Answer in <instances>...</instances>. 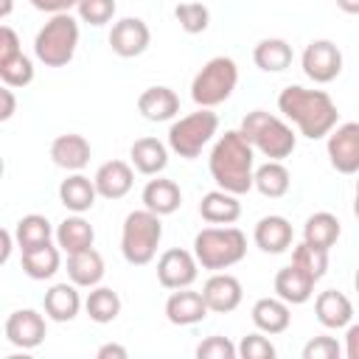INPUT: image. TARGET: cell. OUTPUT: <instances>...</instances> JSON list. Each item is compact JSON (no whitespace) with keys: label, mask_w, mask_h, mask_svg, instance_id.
Masks as SVG:
<instances>
[{"label":"cell","mask_w":359,"mask_h":359,"mask_svg":"<svg viewBox=\"0 0 359 359\" xmlns=\"http://www.w3.org/2000/svg\"><path fill=\"white\" fill-rule=\"evenodd\" d=\"M255 149L252 143L241 135V129H230L224 132L208 157V168L213 182L222 191H230L236 196L247 194L255 188Z\"/></svg>","instance_id":"obj_1"},{"label":"cell","mask_w":359,"mask_h":359,"mask_svg":"<svg viewBox=\"0 0 359 359\" xmlns=\"http://www.w3.org/2000/svg\"><path fill=\"white\" fill-rule=\"evenodd\" d=\"M278 109L309 140L325 137L337 126V118H339L337 104L331 101V95L325 90H306L300 84H289V87L280 90Z\"/></svg>","instance_id":"obj_2"},{"label":"cell","mask_w":359,"mask_h":359,"mask_svg":"<svg viewBox=\"0 0 359 359\" xmlns=\"http://www.w3.org/2000/svg\"><path fill=\"white\" fill-rule=\"evenodd\" d=\"M194 255L202 269L222 272L247 255V236L238 227H202L194 236Z\"/></svg>","instance_id":"obj_3"},{"label":"cell","mask_w":359,"mask_h":359,"mask_svg":"<svg viewBox=\"0 0 359 359\" xmlns=\"http://www.w3.org/2000/svg\"><path fill=\"white\" fill-rule=\"evenodd\" d=\"M241 135L252 143L255 151H261L264 157L269 160H283L294 151L297 146V135L294 129L278 118V115H269L264 109H252L244 115L241 121Z\"/></svg>","instance_id":"obj_4"},{"label":"cell","mask_w":359,"mask_h":359,"mask_svg":"<svg viewBox=\"0 0 359 359\" xmlns=\"http://www.w3.org/2000/svg\"><path fill=\"white\" fill-rule=\"evenodd\" d=\"M160 238H163L160 216L151 213L149 208L132 210L123 219V227H121V252H123L126 264H132V266L149 264L157 255Z\"/></svg>","instance_id":"obj_5"},{"label":"cell","mask_w":359,"mask_h":359,"mask_svg":"<svg viewBox=\"0 0 359 359\" xmlns=\"http://www.w3.org/2000/svg\"><path fill=\"white\" fill-rule=\"evenodd\" d=\"M79 48V22L67 14H50V20L36 31L34 53L45 67H65Z\"/></svg>","instance_id":"obj_6"},{"label":"cell","mask_w":359,"mask_h":359,"mask_svg":"<svg viewBox=\"0 0 359 359\" xmlns=\"http://www.w3.org/2000/svg\"><path fill=\"white\" fill-rule=\"evenodd\" d=\"M238 84V65L230 56H213L202 65V70L191 81V98L196 107H219L224 104Z\"/></svg>","instance_id":"obj_7"},{"label":"cell","mask_w":359,"mask_h":359,"mask_svg":"<svg viewBox=\"0 0 359 359\" xmlns=\"http://www.w3.org/2000/svg\"><path fill=\"white\" fill-rule=\"evenodd\" d=\"M219 129V118L216 112H210L208 107H199L191 115H182L180 121L171 123L168 129V149L185 160H194L202 154V149L213 140Z\"/></svg>","instance_id":"obj_8"},{"label":"cell","mask_w":359,"mask_h":359,"mask_svg":"<svg viewBox=\"0 0 359 359\" xmlns=\"http://www.w3.org/2000/svg\"><path fill=\"white\" fill-rule=\"evenodd\" d=\"M300 65L314 84H328L342 73V50L331 39H314L306 45Z\"/></svg>","instance_id":"obj_9"},{"label":"cell","mask_w":359,"mask_h":359,"mask_svg":"<svg viewBox=\"0 0 359 359\" xmlns=\"http://www.w3.org/2000/svg\"><path fill=\"white\" fill-rule=\"evenodd\" d=\"M328 160L339 174H359V121L339 123L328 132Z\"/></svg>","instance_id":"obj_10"},{"label":"cell","mask_w":359,"mask_h":359,"mask_svg":"<svg viewBox=\"0 0 359 359\" xmlns=\"http://www.w3.org/2000/svg\"><path fill=\"white\" fill-rule=\"evenodd\" d=\"M199 275V261L194 252L182 247H171L157 258V280L163 289H185L196 280Z\"/></svg>","instance_id":"obj_11"},{"label":"cell","mask_w":359,"mask_h":359,"mask_svg":"<svg viewBox=\"0 0 359 359\" xmlns=\"http://www.w3.org/2000/svg\"><path fill=\"white\" fill-rule=\"evenodd\" d=\"M48 334V325H45V317L34 309H17L8 314L6 320V339L14 345V348H22V351H34L36 345H42Z\"/></svg>","instance_id":"obj_12"},{"label":"cell","mask_w":359,"mask_h":359,"mask_svg":"<svg viewBox=\"0 0 359 359\" xmlns=\"http://www.w3.org/2000/svg\"><path fill=\"white\" fill-rule=\"evenodd\" d=\"M151 42V31L140 17H123L112 25L109 31V48L121 59H135L140 56Z\"/></svg>","instance_id":"obj_13"},{"label":"cell","mask_w":359,"mask_h":359,"mask_svg":"<svg viewBox=\"0 0 359 359\" xmlns=\"http://www.w3.org/2000/svg\"><path fill=\"white\" fill-rule=\"evenodd\" d=\"M202 297L208 303L210 311L216 314H230L241 306V297H244V289H241V280L236 275H227V272H213L205 286H202Z\"/></svg>","instance_id":"obj_14"},{"label":"cell","mask_w":359,"mask_h":359,"mask_svg":"<svg viewBox=\"0 0 359 359\" xmlns=\"http://www.w3.org/2000/svg\"><path fill=\"white\" fill-rule=\"evenodd\" d=\"M208 303L202 297V292H194L191 286L185 289H174L165 300V317L171 325H196L208 317Z\"/></svg>","instance_id":"obj_15"},{"label":"cell","mask_w":359,"mask_h":359,"mask_svg":"<svg viewBox=\"0 0 359 359\" xmlns=\"http://www.w3.org/2000/svg\"><path fill=\"white\" fill-rule=\"evenodd\" d=\"M93 182H95L98 196H104V199H121V196H126L132 191L135 171L123 160H109V163H101L98 165Z\"/></svg>","instance_id":"obj_16"},{"label":"cell","mask_w":359,"mask_h":359,"mask_svg":"<svg viewBox=\"0 0 359 359\" xmlns=\"http://www.w3.org/2000/svg\"><path fill=\"white\" fill-rule=\"evenodd\" d=\"M90 154H93L90 140L84 135H76V132L59 135L50 143V160L65 171H81L90 163Z\"/></svg>","instance_id":"obj_17"},{"label":"cell","mask_w":359,"mask_h":359,"mask_svg":"<svg viewBox=\"0 0 359 359\" xmlns=\"http://www.w3.org/2000/svg\"><path fill=\"white\" fill-rule=\"evenodd\" d=\"M252 238H255V247L261 252H269V255H278V252H286L292 247V224L289 219L283 216H264L258 219L255 230H252Z\"/></svg>","instance_id":"obj_18"},{"label":"cell","mask_w":359,"mask_h":359,"mask_svg":"<svg viewBox=\"0 0 359 359\" xmlns=\"http://www.w3.org/2000/svg\"><path fill=\"white\" fill-rule=\"evenodd\" d=\"M137 112L146 118V121H171L177 112H180V95L171 90V87H146L140 95H137Z\"/></svg>","instance_id":"obj_19"},{"label":"cell","mask_w":359,"mask_h":359,"mask_svg":"<svg viewBox=\"0 0 359 359\" xmlns=\"http://www.w3.org/2000/svg\"><path fill=\"white\" fill-rule=\"evenodd\" d=\"M314 283H317V280H314L311 275H306L300 266L289 264V266L278 269V275H275V294H278L280 300H286L289 306H300V303L311 300Z\"/></svg>","instance_id":"obj_20"},{"label":"cell","mask_w":359,"mask_h":359,"mask_svg":"<svg viewBox=\"0 0 359 359\" xmlns=\"http://www.w3.org/2000/svg\"><path fill=\"white\" fill-rule=\"evenodd\" d=\"M314 314H317L320 325H325V328H348L353 320V306L342 292L325 289L314 300Z\"/></svg>","instance_id":"obj_21"},{"label":"cell","mask_w":359,"mask_h":359,"mask_svg":"<svg viewBox=\"0 0 359 359\" xmlns=\"http://www.w3.org/2000/svg\"><path fill=\"white\" fill-rule=\"evenodd\" d=\"M250 317H252L255 328L264 331V334H269V337H272V334H283V331L289 328V323H292L289 303L280 300L278 294H275V297H261V300H255Z\"/></svg>","instance_id":"obj_22"},{"label":"cell","mask_w":359,"mask_h":359,"mask_svg":"<svg viewBox=\"0 0 359 359\" xmlns=\"http://www.w3.org/2000/svg\"><path fill=\"white\" fill-rule=\"evenodd\" d=\"M140 199H143V208H149L151 213L168 216V213L180 210V205H182V191H180V185H177L174 180L157 177V180H149V182H146Z\"/></svg>","instance_id":"obj_23"},{"label":"cell","mask_w":359,"mask_h":359,"mask_svg":"<svg viewBox=\"0 0 359 359\" xmlns=\"http://www.w3.org/2000/svg\"><path fill=\"white\" fill-rule=\"evenodd\" d=\"M45 314L53 320V323H70L79 309H81V297H79V286L70 280V283H53L48 292H45Z\"/></svg>","instance_id":"obj_24"},{"label":"cell","mask_w":359,"mask_h":359,"mask_svg":"<svg viewBox=\"0 0 359 359\" xmlns=\"http://www.w3.org/2000/svg\"><path fill=\"white\" fill-rule=\"evenodd\" d=\"M67 278L81 286V289H93L101 283L104 278V258L95 247H87L81 252H73L67 255Z\"/></svg>","instance_id":"obj_25"},{"label":"cell","mask_w":359,"mask_h":359,"mask_svg":"<svg viewBox=\"0 0 359 359\" xmlns=\"http://www.w3.org/2000/svg\"><path fill=\"white\" fill-rule=\"evenodd\" d=\"M132 165L146 174V177H157L165 165H168V146L157 137H137L129 149Z\"/></svg>","instance_id":"obj_26"},{"label":"cell","mask_w":359,"mask_h":359,"mask_svg":"<svg viewBox=\"0 0 359 359\" xmlns=\"http://www.w3.org/2000/svg\"><path fill=\"white\" fill-rule=\"evenodd\" d=\"M98 199V191H95V182L84 174H70L67 180H62L59 185V202L70 210V213H87Z\"/></svg>","instance_id":"obj_27"},{"label":"cell","mask_w":359,"mask_h":359,"mask_svg":"<svg viewBox=\"0 0 359 359\" xmlns=\"http://www.w3.org/2000/svg\"><path fill=\"white\" fill-rule=\"evenodd\" d=\"M199 216L208 224H233L241 216V202L230 191H208L199 202Z\"/></svg>","instance_id":"obj_28"},{"label":"cell","mask_w":359,"mask_h":359,"mask_svg":"<svg viewBox=\"0 0 359 359\" xmlns=\"http://www.w3.org/2000/svg\"><path fill=\"white\" fill-rule=\"evenodd\" d=\"M93 241H95V230H93V224L81 213H73V216H67V219H62L56 224V244L67 255L93 247Z\"/></svg>","instance_id":"obj_29"},{"label":"cell","mask_w":359,"mask_h":359,"mask_svg":"<svg viewBox=\"0 0 359 359\" xmlns=\"http://www.w3.org/2000/svg\"><path fill=\"white\" fill-rule=\"evenodd\" d=\"M20 261H22V272L31 278V280H48L59 272V264H62V247L56 244H42V247H34V250H25L20 252Z\"/></svg>","instance_id":"obj_30"},{"label":"cell","mask_w":359,"mask_h":359,"mask_svg":"<svg viewBox=\"0 0 359 359\" xmlns=\"http://www.w3.org/2000/svg\"><path fill=\"white\" fill-rule=\"evenodd\" d=\"M294 53H292V45L280 36H269V39H261L252 50V62L264 70V73H280L292 65Z\"/></svg>","instance_id":"obj_31"},{"label":"cell","mask_w":359,"mask_h":359,"mask_svg":"<svg viewBox=\"0 0 359 359\" xmlns=\"http://www.w3.org/2000/svg\"><path fill=\"white\" fill-rule=\"evenodd\" d=\"M289 185H292V174L280 160H266L264 165L255 168V188L261 196L280 199L289 194Z\"/></svg>","instance_id":"obj_32"},{"label":"cell","mask_w":359,"mask_h":359,"mask_svg":"<svg viewBox=\"0 0 359 359\" xmlns=\"http://www.w3.org/2000/svg\"><path fill=\"white\" fill-rule=\"evenodd\" d=\"M50 236H56V230H53V224H50L42 213H28V216H22V219L17 222V227H14V238H17L20 252L48 244Z\"/></svg>","instance_id":"obj_33"},{"label":"cell","mask_w":359,"mask_h":359,"mask_svg":"<svg viewBox=\"0 0 359 359\" xmlns=\"http://www.w3.org/2000/svg\"><path fill=\"white\" fill-rule=\"evenodd\" d=\"M342 227H339V219L328 210H320V213H311L303 224V241L314 244V247H323V250H331L339 238Z\"/></svg>","instance_id":"obj_34"},{"label":"cell","mask_w":359,"mask_h":359,"mask_svg":"<svg viewBox=\"0 0 359 359\" xmlns=\"http://www.w3.org/2000/svg\"><path fill=\"white\" fill-rule=\"evenodd\" d=\"M84 311H87V317L93 323L107 325V323H112L121 314V297L109 286H93L87 300H84Z\"/></svg>","instance_id":"obj_35"},{"label":"cell","mask_w":359,"mask_h":359,"mask_svg":"<svg viewBox=\"0 0 359 359\" xmlns=\"http://www.w3.org/2000/svg\"><path fill=\"white\" fill-rule=\"evenodd\" d=\"M292 264L300 266V269H303L306 275H311L314 280H320V278L328 272V250L314 247V244H309V241H300V244H294V250H292Z\"/></svg>","instance_id":"obj_36"},{"label":"cell","mask_w":359,"mask_h":359,"mask_svg":"<svg viewBox=\"0 0 359 359\" xmlns=\"http://www.w3.org/2000/svg\"><path fill=\"white\" fill-rule=\"evenodd\" d=\"M174 17H177V22L185 34H202L210 25V8L205 3H194V0L177 3Z\"/></svg>","instance_id":"obj_37"},{"label":"cell","mask_w":359,"mask_h":359,"mask_svg":"<svg viewBox=\"0 0 359 359\" xmlns=\"http://www.w3.org/2000/svg\"><path fill=\"white\" fill-rule=\"evenodd\" d=\"M0 79L6 87H28L34 81V62L25 53H17L6 62H0Z\"/></svg>","instance_id":"obj_38"},{"label":"cell","mask_w":359,"mask_h":359,"mask_svg":"<svg viewBox=\"0 0 359 359\" xmlns=\"http://www.w3.org/2000/svg\"><path fill=\"white\" fill-rule=\"evenodd\" d=\"M79 20L90 25H107L115 17V0H79Z\"/></svg>","instance_id":"obj_39"},{"label":"cell","mask_w":359,"mask_h":359,"mask_svg":"<svg viewBox=\"0 0 359 359\" xmlns=\"http://www.w3.org/2000/svg\"><path fill=\"white\" fill-rule=\"evenodd\" d=\"M238 356L241 359H275V345L261 334H247L238 342Z\"/></svg>","instance_id":"obj_40"},{"label":"cell","mask_w":359,"mask_h":359,"mask_svg":"<svg viewBox=\"0 0 359 359\" xmlns=\"http://www.w3.org/2000/svg\"><path fill=\"white\" fill-rule=\"evenodd\" d=\"M196 356L199 359H236L238 345H233L227 337H208V339L199 342Z\"/></svg>","instance_id":"obj_41"},{"label":"cell","mask_w":359,"mask_h":359,"mask_svg":"<svg viewBox=\"0 0 359 359\" xmlns=\"http://www.w3.org/2000/svg\"><path fill=\"white\" fill-rule=\"evenodd\" d=\"M342 345L334 337H314L303 345V359H339Z\"/></svg>","instance_id":"obj_42"},{"label":"cell","mask_w":359,"mask_h":359,"mask_svg":"<svg viewBox=\"0 0 359 359\" xmlns=\"http://www.w3.org/2000/svg\"><path fill=\"white\" fill-rule=\"evenodd\" d=\"M17 53H22L20 36H17V31H14L11 25H3V28H0V62L11 59V56H17Z\"/></svg>","instance_id":"obj_43"},{"label":"cell","mask_w":359,"mask_h":359,"mask_svg":"<svg viewBox=\"0 0 359 359\" xmlns=\"http://www.w3.org/2000/svg\"><path fill=\"white\" fill-rule=\"evenodd\" d=\"M31 6L45 14H67L70 8L79 6V0H31Z\"/></svg>","instance_id":"obj_44"},{"label":"cell","mask_w":359,"mask_h":359,"mask_svg":"<svg viewBox=\"0 0 359 359\" xmlns=\"http://www.w3.org/2000/svg\"><path fill=\"white\" fill-rule=\"evenodd\" d=\"M342 353H345L348 359H359V323H356V325H348Z\"/></svg>","instance_id":"obj_45"},{"label":"cell","mask_w":359,"mask_h":359,"mask_svg":"<svg viewBox=\"0 0 359 359\" xmlns=\"http://www.w3.org/2000/svg\"><path fill=\"white\" fill-rule=\"evenodd\" d=\"M95 356H98V359H126L129 351H126L123 345H118V342H107V345H101V348L95 351Z\"/></svg>","instance_id":"obj_46"},{"label":"cell","mask_w":359,"mask_h":359,"mask_svg":"<svg viewBox=\"0 0 359 359\" xmlns=\"http://www.w3.org/2000/svg\"><path fill=\"white\" fill-rule=\"evenodd\" d=\"M0 98H3L0 121H8V118L14 115V107H17V101H14V93H11V87H6V84H3V90H0Z\"/></svg>","instance_id":"obj_47"},{"label":"cell","mask_w":359,"mask_h":359,"mask_svg":"<svg viewBox=\"0 0 359 359\" xmlns=\"http://www.w3.org/2000/svg\"><path fill=\"white\" fill-rule=\"evenodd\" d=\"M14 241H17V238H14V233H11V230H3V252H0V261H3V264H6V261H8V255H11Z\"/></svg>","instance_id":"obj_48"},{"label":"cell","mask_w":359,"mask_h":359,"mask_svg":"<svg viewBox=\"0 0 359 359\" xmlns=\"http://www.w3.org/2000/svg\"><path fill=\"white\" fill-rule=\"evenodd\" d=\"M337 6H339L345 14H359V0H337Z\"/></svg>","instance_id":"obj_49"},{"label":"cell","mask_w":359,"mask_h":359,"mask_svg":"<svg viewBox=\"0 0 359 359\" xmlns=\"http://www.w3.org/2000/svg\"><path fill=\"white\" fill-rule=\"evenodd\" d=\"M11 14V0H0V17L6 20Z\"/></svg>","instance_id":"obj_50"},{"label":"cell","mask_w":359,"mask_h":359,"mask_svg":"<svg viewBox=\"0 0 359 359\" xmlns=\"http://www.w3.org/2000/svg\"><path fill=\"white\" fill-rule=\"evenodd\" d=\"M353 216L359 219V180H356V194H353Z\"/></svg>","instance_id":"obj_51"},{"label":"cell","mask_w":359,"mask_h":359,"mask_svg":"<svg viewBox=\"0 0 359 359\" xmlns=\"http://www.w3.org/2000/svg\"><path fill=\"white\" fill-rule=\"evenodd\" d=\"M353 286H356V292H359V269H356V275H353Z\"/></svg>","instance_id":"obj_52"}]
</instances>
